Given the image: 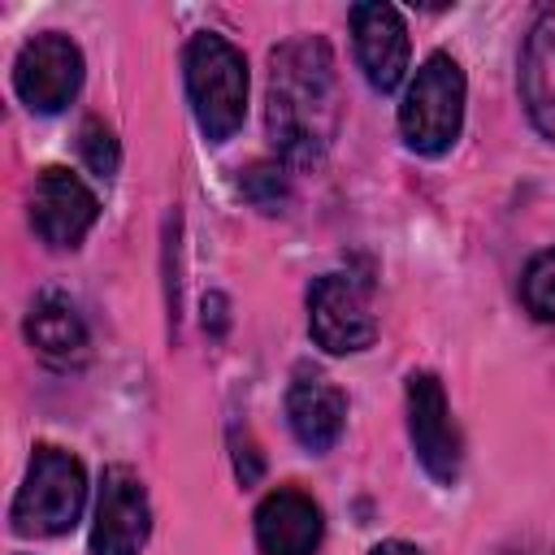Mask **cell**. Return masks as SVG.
Segmentation results:
<instances>
[{"mask_svg":"<svg viewBox=\"0 0 555 555\" xmlns=\"http://www.w3.org/2000/svg\"><path fill=\"white\" fill-rule=\"evenodd\" d=\"M100 217V199L91 195V186L61 169V165H48L39 178H35V191H30V221L39 230L43 243L52 247H78L82 234L95 225Z\"/></svg>","mask_w":555,"mask_h":555,"instance_id":"cell-9","label":"cell"},{"mask_svg":"<svg viewBox=\"0 0 555 555\" xmlns=\"http://www.w3.org/2000/svg\"><path fill=\"white\" fill-rule=\"evenodd\" d=\"M308 330L317 347H325L330 356H351L373 347L377 317H373L369 286L351 273H321L308 286Z\"/></svg>","mask_w":555,"mask_h":555,"instance_id":"cell-5","label":"cell"},{"mask_svg":"<svg viewBox=\"0 0 555 555\" xmlns=\"http://www.w3.org/2000/svg\"><path fill=\"white\" fill-rule=\"evenodd\" d=\"M351 43L356 61L373 91H395L408 74V26L395 4H356L351 9Z\"/></svg>","mask_w":555,"mask_h":555,"instance_id":"cell-10","label":"cell"},{"mask_svg":"<svg viewBox=\"0 0 555 555\" xmlns=\"http://www.w3.org/2000/svg\"><path fill=\"white\" fill-rule=\"evenodd\" d=\"M520 100L542 139L555 143V4L538 9L520 48Z\"/></svg>","mask_w":555,"mask_h":555,"instance_id":"cell-12","label":"cell"},{"mask_svg":"<svg viewBox=\"0 0 555 555\" xmlns=\"http://www.w3.org/2000/svg\"><path fill=\"white\" fill-rule=\"evenodd\" d=\"M321 533V507L299 490H273L256 507V542L264 555H312Z\"/></svg>","mask_w":555,"mask_h":555,"instance_id":"cell-11","label":"cell"},{"mask_svg":"<svg viewBox=\"0 0 555 555\" xmlns=\"http://www.w3.org/2000/svg\"><path fill=\"white\" fill-rule=\"evenodd\" d=\"M516 555H555V546H520Z\"/></svg>","mask_w":555,"mask_h":555,"instance_id":"cell-19","label":"cell"},{"mask_svg":"<svg viewBox=\"0 0 555 555\" xmlns=\"http://www.w3.org/2000/svg\"><path fill=\"white\" fill-rule=\"evenodd\" d=\"M269 139L286 165H317L338 130L334 52L317 35L286 39L269 52Z\"/></svg>","mask_w":555,"mask_h":555,"instance_id":"cell-1","label":"cell"},{"mask_svg":"<svg viewBox=\"0 0 555 555\" xmlns=\"http://www.w3.org/2000/svg\"><path fill=\"white\" fill-rule=\"evenodd\" d=\"M147 533H152V507L139 473L126 464H108L95 499L91 555H139Z\"/></svg>","mask_w":555,"mask_h":555,"instance_id":"cell-7","label":"cell"},{"mask_svg":"<svg viewBox=\"0 0 555 555\" xmlns=\"http://www.w3.org/2000/svg\"><path fill=\"white\" fill-rule=\"evenodd\" d=\"M286 421L308 451H330L347 421V395L321 373H299L286 390Z\"/></svg>","mask_w":555,"mask_h":555,"instance_id":"cell-13","label":"cell"},{"mask_svg":"<svg viewBox=\"0 0 555 555\" xmlns=\"http://www.w3.org/2000/svg\"><path fill=\"white\" fill-rule=\"evenodd\" d=\"M373 555H421L412 542H399V538H390V542H377L373 546Z\"/></svg>","mask_w":555,"mask_h":555,"instance_id":"cell-18","label":"cell"},{"mask_svg":"<svg viewBox=\"0 0 555 555\" xmlns=\"http://www.w3.org/2000/svg\"><path fill=\"white\" fill-rule=\"evenodd\" d=\"M464 126V69L455 56L434 52L416 69L403 104H399V130L403 143L421 156H442Z\"/></svg>","mask_w":555,"mask_h":555,"instance_id":"cell-3","label":"cell"},{"mask_svg":"<svg viewBox=\"0 0 555 555\" xmlns=\"http://www.w3.org/2000/svg\"><path fill=\"white\" fill-rule=\"evenodd\" d=\"M82 87V52L69 35L43 30L13 61V91L30 113H61Z\"/></svg>","mask_w":555,"mask_h":555,"instance_id":"cell-6","label":"cell"},{"mask_svg":"<svg viewBox=\"0 0 555 555\" xmlns=\"http://www.w3.org/2000/svg\"><path fill=\"white\" fill-rule=\"evenodd\" d=\"M408 434L416 447V460L425 464V473L442 486H451L460 477V429L451 421L447 408V390L434 373H412L408 377Z\"/></svg>","mask_w":555,"mask_h":555,"instance_id":"cell-8","label":"cell"},{"mask_svg":"<svg viewBox=\"0 0 555 555\" xmlns=\"http://www.w3.org/2000/svg\"><path fill=\"white\" fill-rule=\"evenodd\" d=\"M182 69H186L191 113H195L204 139L225 143L247 117V61H243V52L230 39L199 30L186 43Z\"/></svg>","mask_w":555,"mask_h":555,"instance_id":"cell-2","label":"cell"},{"mask_svg":"<svg viewBox=\"0 0 555 555\" xmlns=\"http://www.w3.org/2000/svg\"><path fill=\"white\" fill-rule=\"evenodd\" d=\"M26 338L48 360H78L87 351V325H82L78 308L65 295H56V291L35 299V308L26 317Z\"/></svg>","mask_w":555,"mask_h":555,"instance_id":"cell-14","label":"cell"},{"mask_svg":"<svg viewBox=\"0 0 555 555\" xmlns=\"http://www.w3.org/2000/svg\"><path fill=\"white\" fill-rule=\"evenodd\" d=\"M82 503H87L82 464L61 447H35L26 481L9 507V520L26 538H52V533L74 529Z\"/></svg>","mask_w":555,"mask_h":555,"instance_id":"cell-4","label":"cell"},{"mask_svg":"<svg viewBox=\"0 0 555 555\" xmlns=\"http://www.w3.org/2000/svg\"><path fill=\"white\" fill-rule=\"evenodd\" d=\"M78 152H82V160H87L91 173H100V178H113V173H117L121 152H117V139H113V130H108L104 121H95V117L82 121V130H78Z\"/></svg>","mask_w":555,"mask_h":555,"instance_id":"cell-16","label":"cell"},{"mask_svg":"<svg viewBox=\"0 0 555 555\" xmlns=\"http://www.w3.org/2000/svg\"><path fill=\"white\" fill-rule=\"evenodd\" d=\"M520 295L538 321H555V251H542L529 260V269L520 278Z\"/></svg>","mask_w":555,"mask_h":555,"instance_id":"cell-15","label":"cell"},{"mask_svg":"<svg viewBox=\"0 0 555 555\" xmlns=\"http://www.w3.org/2000/svg\"><path fill=\"white\" fill-rule=\"evenodd\" d=\"M238 186H243V195H247L256 208H264V212H278V208L286 204V178H282L278 165H251Z\"/></svg>","mask_w":555,"mask_h":555,"instance_id":"cell-17","label":"cell"}]
</instances>
